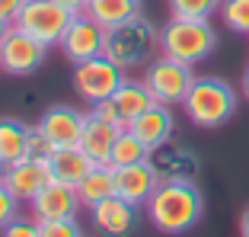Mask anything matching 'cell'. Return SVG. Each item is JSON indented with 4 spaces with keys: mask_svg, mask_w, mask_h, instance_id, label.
<instances>
[{
    "mask_svg": "<svg viewBox=\"0 0 249 237\" xmlns=\"http://www.w3.org/2000/svg\"><path fill=\"white\" fill-rule=\"evenodd\" d=\"M124 128H131L141 141H144L147 148L154 151L166 141H173V132H176V118H173V109L163 103H154L150 109H144L134 122H128Z\"/></svg>",
    "mask_w": 249,
    "mask_h": 237,
    "instance_id": "cell-16",
    "label": "cell"
},
{
    "mask_svg": "<svg viewBox=\"0 0 249 237\" xmlns=\"http://www.w3.org/2000/svg\"><path fill=\"white\" fill-rule=\"evenodd\" d=\"M45 163H48V173H52V179L67 183V186H77L89 170H93V160L83 154L80 144H77V148H54L52 154H48V160H45Z\"/></svg>",
    "mask_w": 249,
    "mask_h": 237,
    "instance_id": "cell-18",
    "label": "cell"
},
{
    "mask_svg": "<svg viewBox=\"0 0 249 237\" xmlns=\"http://www.w3.org/2000/svg\"><path fill=\"white\" fill-rule=\"evenodd\" d=\"M122 135V125H112L106 118H99L96 112H87V125H83L80 148L93 163H109L112 167V144Z\"/></svg>",
    "mask_w": 249,
    "mask_h": 237,
    "instance_id": "cell-17",
    "label": "cell"
},
{
    "mask_svg": "<svg viewBox=\"0 0 249 237\" xmlns=\"http://www.w3.org/2000/svg\"><path fill=\"white\" fill-rule=\"evenodd\" d=\"M205 196L195 186V179H160L154 196L147 199V215L160 234H185L201 221Z\"/></svg>",
    "mask_w": 249,
    "mask_h": 237,
    "instance_id": "cell-1",
    "label": "cell"
},
{
    "mask_svg": "<svg viewBox=\"0 0 249 237\" xmlns=\"http://www.w3.org/2000/svg\"><path fill=\"white\" fill-rule=\"evenodd\" d=\"M185 116L198 128H220L236 112V90L220 77H195L182 103Z\"/></svg>",
    "mask_w": 249,
    "mask_h": 237,
    "instance_id": "cell-4",
    "label": "cell"
},
{
    "mask_svg": "<svg viewBox=\"0 0 249 237\" xmlns=\"http://www.w3.org/2000/svg\"><path fill=\"white\" fill-rule=\"evenodd\" d=\"M42 237H83L77 218H67V221H42Z\"/></svg>",
    "mask_w": 249,
    "mask_h": 237,
    "instance_id": "cell-27",
    "label": "cell"
},
{
    "mask_svg": "<svg viewBox=\"0 0 249 237\" xmlns=\"http://www.w3.org/2000/svg\"><path fill=\"white\" fill-rule=\"evenodd\" d=\"M83 125H87V112L73 109V106L54 103L42 112L38 118V128L54 148H77L83 138Z\"/></svg>",
    "mask_w": 249,
    "mask_h": 237,
    "instance_id": "cell-10",
    "label": "cell"
},
{
    "mask_svg": "<svg viewBox=\"0 0 249 237\" xmlns=\"http://www.w3.org/2000/svg\"><path fill=\"white\" fill-rule=\"evenodd\" d=\"M73 16L77 13L71 7H64V3H58V0H29L13 26H19L22 32H29L32 39H38V42H45L52 48V45H61Z\"/></svg>",
    "mask_w": 249,
    "mask_h": 237,
    "instance_id": "cell-5",
    "label": "cell"
},
{
    "mask_svg": "<svg viewBox=\"0 0 249 237\" xmlns=\"http://www.w3.org/2000/svg\"><path fill=\"white\" fill-rule=\"evenodd\" d=\"M58 3H64V7H71L73 13H83V10H87V3H89V0H58Z\"/></svg>",
    "mask_w": 249,
    "mask_h": 237,
    "instance_id": "cell-32",
    "label": "cell"
},
{
    "mask_svg": "<svg viewBox=\"0 0 249 237\" xmlns=\"http://www.w3.org/2000/svg\"><path fill=\"white\" fill-rule=\"evenodd\" d=\"M150 163L160 179H195L198 177V154L185 144L166 141L160 148L150 151Z\"/></svg>",
    "mask_w": 249,
    "mask_h": 237,
    "instance_id": "cell-15",
    "label": "cell"
},
{
    "mask_svg": "<svg viewBox=\"0 0 249 237\" xmlns=\"http://www.w3.org/2000/svg\"><path fill=\"white\" fill-rule=\"evenodd\" d=\"M122 83H124V67L115 64L109 55H99V58L83 61V64H73V90L89 106L112 99Z\"/></svg>",
    "mask_w": 249,
    "mask_h": 237,
    "instance_id": "cell-6",
    "label": "cell"
},
{
    "mask_svg": "<svg viewBox=\"0 0 249 237\" xmlns=\"http://www.w3.org/2000/svg\"><path fill=\"white\" fill-rule=\"evenodd\" d=\"M220 20L230 32L249 36V0H220Z\"/></svg>",
    "mask_w": 249,
    "mask_h": 237,
    "instance_id": "cell-24",
    "label": "cell"
},
{
    "mask_svg": "<svg viewBox=\"0 0 249 237\" xmlns=\"http://www.w3.org/2000/svg\"><path fill=\"white\" fill-rule=\"evenodd\" d=\"M0 237H42V221L36 218H19L16 215L7 228L0 231Z\"/></svg>",
    "mask_w": 249,
    "mask_h": 237,
    "instance_id": "cell-26",
    "label": "cell"
},
{
    "mask_svg": "<svg viewBox=\"0 0 249 237\" xmlns=\"http://www.w3.org/2000/svg\"><path fill=\"white\" fill-rule=\"evenodd\" d=\"M48 183H52L48 163L36 160V157H26V160H19V163H10L7 170H3V186H7L19 202H32Z\"/></svg>",
    "mask_w": 249,
    "mask_h": 237,
    "instance_id": "cell-13",
    "label": "cell"
},
{
    "mask_svg": "<svg viewBox=\"0 0 249 237\" xmlns=\"http://www.w3.org/2000/svg\"><path fill=\"white\" fill-rule=\"evenodd\" d=\"M214 48H217V32H214L211 20L169 16V22L160 29V52L182 64H198V61L211 58Z\"/></svg>",
    "mask_w": 249,
    "mask_h": 237,
    "instance_id": "cell-3",
    "label": "cell"
},
{
    "mask_svg": "<svg viewBox=\"0 0 249 237\" xmlns=\"http://www.w3.org/2000/svg\"><path fill=\"white\" fill-rule=\"evenodd\" d=\"M141 160H150V148L131 128H122V135L112 144V167H128V163H141Z\"/></svg>",
    "mask_w": 249,
    "mask_h": 237,
    "instance_id": "cell-23",
    "label": "cell"
},
{
    "mask_svg": "<svg viewBox=\"0 0 249 237\" xmlns=\"http://www.w3.org/2000/svg\"><path fill=\"white\" fill-rule=\"evenodd\" d=\"M83 13H89L99 26L112 29V26L141 13V0H89Z\"/></svg>",
    "mask_w": 249,
    "mask_h": 237,
    "instance_id": "cell-22",
    "label": "cell"
},
{
    "mask_svg": "<svg viewBox=\"0 0 249 237\" xmlns=\"http://www.w3.org/2000/svg\"><path fill=\"white\" fill-rule=\"evenodd\" d=\"M106 39H109V29L99 26L89 13H77L73 22L67 26L64 39H61V52L71 64H83L89 58H99L106 55Z\"/></svg>",
    "mask_w": 249,
    "mask_h": 237,
    "instance_id": "cell-9",
    "label": "cell"
},
{
    "mask_svg": "<svg viewBox=\"0 0 249 237\" xmlns=\"http://www.w3.org/2000/svg\"><path fill=\"white\" fill-rule=\"evenodd\" d=\"M73 189H77V196H80V205L93 208L103 199L115 196V170H112L109 163H93V170L73 186Z\"/></svg>",
    "mask_w": 249,
    "mask_h": 237,
    "instance_id": "cell-20",
    "label": "cell"
},
{
    "mask_svg": "<svg viewBox=\"0 0 249 237\" xmlns=\"http://www.w3.org/2000/svg\"><path fill=\"white\" fill-rule=\"evenodd\" d=\"M13 29V22H7V20H0V45H3V39H7V32Z\"/></svg>",
    "mask_w": 249,
    "mask_h": 237,
    "instance_id": "cell-34",
    "label": "cell"
},
{
    "mask_svg": "<svg viewBox=\"0 0 249 237\" xmlns=\"http://www.w3.org/2000/svg\"><path fill=\"white\" fill-rule=\"evenodd\" d=\"M157 48H160V29L141 13L112 26L109 39H106V55L115 64H122L124 71L150 64Z\"/></svg>",
    "mask_w": 249,
    "mask_h": 237,
    "instance_id": "cell-2",
    "label": "cell"
},
{
    "mask_svg": "<svg viewBox=\"0 0 249 237\" xmlns=\"http://www.w3.org/2000/svg\"><path fill=\"white\" fill-rule=\"evenodd\" d=\"M169 13L185 20H211L220 13V0H169Z\"/></svg>",
    "mask_w": 249,
    "mask_h": 237,
    "instance_id": "cell-25",
    "label": "cell"
},
{
    "mask_svg": "<svg viewBox=\"0 0 249 237\" xmlns=\"http://www.w3.org/2000/svg\"><path fill=\"white\" fill-rule=\"evenodd\" d=\"M29 205H32V218H36V221H67V218L77 215L80 196H77L73 186L52 179Z\"/></svg>",
    "mask_w": 249,
    "mask_h": 237,
    "instance_id": "cell-11",
    "label": "cell"
},
{
    "mask_svg": "<svg viewBox=\"0 0 249 237\" xmlns=\"http://www.w3.org/2000/svg\"><path fill=\"white\" fill-rule=\"evenodd\" d=\"M16 205H19V199H16L7 186H3V179H0V231L7 228L16 215H19V212H16Z\"/></svg>",
    "mask_w": 249,
    "mask_h": 237,
    "instance_id": "cell-28",
    "label": "cell"
},
{
    "mask_svg": "<svg viewBox=\"0 0 249 237\" xmlns=\"http://www.w3.org/2000/svg\"><path fill=\"white\" fill-rule=\"evenodd\" d=\"M112 103L118 106V112H122V118H124V125H128V122H134V118H138L144 109H150L157 99H154V93L147 90L144 80H128V77H124V83L115 90Z\"/></svg>",
    "mask_w": 249,
    "mask_h": 237,
    "instance_id": "cell-21",
    "label": "cell"
},
{
    "mask_svg": "<svg viewBox=\"0 0 249 237\" xmlns=\"http://www.w3.org/2000/svg\"><path fill=\"white\" fill-rule=\"evenodd\" d=\"M54 151V144L42 135V128H29V157H36V160H48V154Z\"/></svg>",
    "mask_w": 249,
    "mask_h": 237,
    "instance_id": "cell-29",
    "label": "cell"
},
{
    "mask_svg": "<svg viewBox=\"0 0 249 237\" xmlns=\"http://www.w3.org/2000/svg\"><path fill=\"white\" fill-rule=\"evenodd\" d=\"M89 112H96L99 118H106V122H112V125H122V128H124V118H122V112H118V106L112 103V99H103V103H96Z\"/></svg>",
    "mask_w": 249,
    "mask_h": 237,
    "instance_id": "cell-30",
    "label": "cell"
},
{
    "mask_svg": "<svg viewBox=\"0 0 249 237\" xmlns=\"http://www.w3.org/2000/svg\"><path fill=\"white\" fill-rule=\"evenodd\" d=\"M3 170H7V163H3V160H0V179H3Z\"/></svg>",
    "mask_w": 249,
    "mask_h": 237,
    "instance_id": "cell-36",
    "label": "cell"
},
{
    "mask_svg": "<svg viewBox=\"0 0 249 237\" xmlns=\"http://www.w3.org/2000/svg\"><path fill=\"white\" fill-rule=\"evenodd\" d=\"M89 215H93L96 228L103 231V234H109V237H128L134 228H138V205L124 202L122 196L103 199L99 205L89 208Z\"/></svg>",
    "mask_w": 249,
    "mask_h": 237,
    "instance_id": "cell-14",
    "label": "cell"
},
{
    "mask_svg": "<svg viewBox=\"0 0 249 237\" xmlns=\"http://www.w3.org/2000/svg\"><path fill=\"white\" fill-rule=\"evenodd\" d=\"M243 97L249 99V67H246V74H243Z\"/></svg>",
    "mask_w": 249,
    "mask_h": 237,
    "instance_id": "cell-35",
    "label": "cell"
},
{
    "mask_svg": "<svg viewBox=\"0 0 249 237\" xmlns=\"http://www.w3.org/2000/svg\"><path fill=\"white\" fill-rule=\"evenodd\" d=\"M29 128L26 122L13 116H3L0 118V160L7 163H19L29 157Z\"/></svg>",
    "mask_w": 249,
    "mask_h": 237,
    "instance_id": "cell-19",
    "label": "cell"
},
{
    "mask_svg": "<svg viewBox=\"0 0 249 237\" xmlns=\"http://www.w3.org/2000/svg\"><path fill=\"white\" fill-rule=\"evenodd\" d=\"M29 0H0V20L7 22H16V16L22 13V7H26Z\"/></svg>",
    "mask_w": 249,
    "mask_h": 237,
    "instance_id": "cell-31",
    "label": "cell"
},
{
    "mask_svg": "<svg viewBox=\"0 0 249 237\" xmlns=\"http://www.w3.org/2000/svg\"><path fill=\"white\" fill-rule=\"evenodd\" d=\"M240 237H249V208L243 212V218H240Z\"/></svg>",
    "mask_w": 249,
    "mask_h": 237,
    "instance_id": "cell-33",
    "label": "cell"
},
{
    "mask_svg": "<svg viewBox=\"0 0 249 237\" xmlns=\"http://www.w3.org/2000/svg\"><path fill=\"white\" fill-rule=\"evenodd\" d=\"M45 58H48V45L32 39L29 32H22L19 26H13L3 39V45H0V71L13 77H26L32 71H38L45 64Z\"/></svg>",
    "mask_w": 249,
    "mask_h": 237,
    "instance_id": "cell-8",
    "label": "cell"
},
{
    "mask_svg": "<svg viewBox=\"0 0 249 237\" xmlns=\"http://www.w3.org/2000/svg\"><path fill=\"white\" fill-rule=\"evenodd\" d=\"M147 90L154 93L157 103L163 106H182L185 97H189L192 83H195V74H192V64H182L176 58H154L147 64V74H144Z\"/></svg>",
    "mask_w": 249,
    "mask_h": 237,
    "instance_id": "cell-7",
    "label": "cell"
},
{
    "mask_svg": "<svg viewBox=\"0 0 249 237\" xmlns=\"http://www.w3.org/2000/svg\"><path fill=\"white\" fill-rule=\"evenodd\" d=\"M115 170V196H122L131 205H147V199L154 196V189L160 186L154 163L141 160V163H128V167H112Z\"/></svg>",
    "mask_w": 249,
    "mask_h": 237,
    "instance_id": "cell-12",
    "label": "cell"
}]
</instances>
